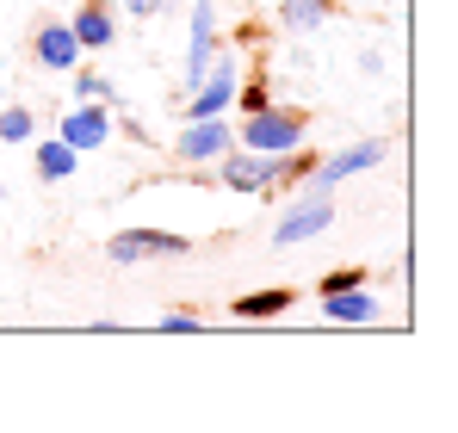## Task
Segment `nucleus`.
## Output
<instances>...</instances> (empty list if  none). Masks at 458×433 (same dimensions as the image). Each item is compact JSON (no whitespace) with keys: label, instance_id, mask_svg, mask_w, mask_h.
<instances>
[{"label":"nucleus","instance_id":"obj_5","mask_svg":"<svg viewBox=\"0 0 458 433\" xmlns=\"http://www.w3.org/2000/svg\"><path fill=\"white\" fill-rule=\"evenodd\" d=\"M328 229H335V199H328V192H310V186H304V199H298L292 211L279 216L273 242H279V248H292V242H310V235H328Z\"/></svg>","mask_w":458,"mask_h":433},{"label":"nucleus","instance_id":"obj_19","mask_svg":"<svg viewBox=\"0 0 458 433\" xmlns=\"http://www.w3.org/2000/svg\"><path fill=\"white\" fill-rule=\"evenodd\" d=\"M353 285H366V273H360V267H347V273H328V279H322V297H328V291H353Z\"/></svg>","mask_w":458,"mask_h":433},{"label":"nucleus","instance_id":"obj_3","mask_svg":"<svg viewBox=\"0 0 458 433\" xmlns=\"http://www.w3.org/2000/svg\"><path fill=\"white\" fill-rule=\"evenodd\" d=\"M235 87H242V56H235V50H229V56H211V69L199 74V87H192V99H186V118H224Z\"/></svg>","mask_w":458,"mask_h":433},{"label":"nucleus","instance_id":"obj_20","mask_svg":"<svg viewBox=\"0 0 458 433\" xmlns=\"http://www.w3.org/2000/svg\"><path fill=\"white\" fill-rule=\"evenodd\" d=\"M161 328H174V335H192V328H199V316H192V310H167V316H161Z\"/></svg>","mask_w":458,"mask_h":433},{"label":"nucleus","instance_id":"obj_22","mask_svg":"<svg viewBox=\"0 0 458 433\" xmlns=\"http://www.w3.org/2000/svg\"><path fill=\"white\" fill-rule=\"evenodd\" d=\"M0 199H6V186H0Z\"/></svg>","mask_w":458,"mask_h":433},{"label":"nucleus","instance_id":"obj_4","mask_svg":"<svg viewBox=\"0 0 458 433\" xmlns=\"http://www.w3.org/2000/svg\"><path fill=\"white\" fill-rule=\"evenodd\" d=\"M192 242L186 235H167V229H118L112 242H106V254L118 260V267H131V260H180Z\"/></svg>","mask_w":458,"mask_h":433},{"label":"nucleus","instance_id":"obj_14","mask_svg":"<svg viewBox=\"0 0 458 433\" xmlns=\"http://www.w3.org/2000/svg\"><path fill=\"white\" fill-rule=\"evenodd\" d=\"M335 13V0H279V25L285 31H316Z\"/></svg>","mask_w":458,"mask_h":433},{"label":"nucleus","instance_id":"obj_11","mask_svg":"<svg viewBox=\"0 0 458 433\" xmlns=\"http://www.w3.org/2000/svg\"><path fill=\"white\" fill-rule=\"evenodd\" d=\"M38 63L44 69H75L81 63V44L69 25H38Z\"/></svg>","mask_w":458,"mask_h":433},{"label":"nucleus","instance_id":"obj_8","mask_svg":"<svg viewBox=\"0 0 458 433\" xmlns=\"http://www.w3.org/2000/svg\"><path fill=\"white\" fill-rule=\"evenodd\" d=\"M106 137H112V112H106L99 99H81L75 112L63 118V143L75 149V155H87V149H99Z\"/></svg>","mask_w":458,"mask_h":433},{"label":"nucleus","instance_id":"obj_17","mask_svg":"<svg viewBox=\"0 0 458 433\" xmlns=\"http://www.w3.org/2000/svg\"><path fill=\"white\" fill-rule=\"evenodd\" d=\"M235 99H242V112H260V106H273V87H267V74H254L248 87H235Z\"/></svg>","mask_w":458,"mask_h":433},{"label":"nucleus","instance_id":"obj_18","mask_svg":"<svg viewBox=\"0 0 458 433\" xmlns=\"http://www.w3.org/2000/svg\"><path fill=\"white\" fill-rule=\"evenodd\" d=\"M75 93L81 99H99V106H112L118 93H112V81H99V74H75Z\"/></svg>","mask_w":458,"mask_h":433},{"label":"nucleus","instance_id":"obj_10","mask_svg":"<svg viewBox=\"0 0 458 433\" xmlns=\"http://www.w3.org/2000/svg\"><path fill=\"white\" fill-rule=\"evenodd\" d=\"M69 31H75L81 50H106V44H112V6H106V0H81V13L69 19Z\"/></svg>","mask_w":458,"mask_h":433},{"label":"nucleus","instance_id":"obj_6","mask_svg":"<svg viewBox=\"0 0 458 433\" xmlns=\"http://www.w3.org/2000/svg\"><path fill=\"white\" fill-rule=\"evenodd\" d=\"M384 161V143H353V149H341V155H328V161H316L304 174V186L310 192H335L347 174H366V167H378Z\"/></svg>","mask_w":458,"mask_h":433},{"label":"nucleus","instance_id":"obj_16","mask_svg":"<svg viewBox=\"0 0 458 433\" xmlns=\"http://www.w3.org/2000/svg\"><path fill=\"white\" fill-rule=\"evenodd\" d=\"M31 131H38V118H31L25 106H6V112H0V143H25Z\"/></svg>","mask_w":458,"mask_h":433},{"label":"nucleus","instance_id":"obj_12","mask_svg":"<svg viewBox=\"0 0 458 433\" xmlns=\"http://www.w3.org/2000/svg\"><path fill=\"white\" fill-rule=\"evenodd\" d=\"M322 316H328V322H372V316H378V297H372V291H328V297H322Z\"/></svg>","mask_w":458,"mask_h":433},{"label":"nucleus","instance_id":"obj_21","mask_svg":"<svg viewBox=\"0 0 458 433\" xmlns=\"http://www.w3.org/2000/svg\"><path fill=\"white\" fill-rule=\"evenodd\" d=\"M124 6H131L137 19H149V13H161V6H167V0H124Z\"/></svg>","mask_w":458,"mask_h":433},{"label":"nucleus","instance_id":"obj_1","mask_svg":"<svg viewBox=\"0 0 458 433\" xmlns=\"http://www.w3.org/2000/svg\"><path fill=\"white\" fill-rule=\"evenodd\" d=\"M310 131V118L298 112V106H260V112H248L242 118V131H235V143L242 149H260V155H285V149H298Z\"/></svg>","mask_w":458,"mask_h":433},{"label":"nucleus","instance_id":"obj_9","mask_svg":"<svg viewBox=\"0 0 458 433\" xmlns=\"http://www.w3.org/2000/svg\"><path fill=\"white\" fill-rule=\"evenodd\" d=\"M211 56H217V6L199 0L192 6V44H186V87H199V74L211 69Z\"/></svg>","mask_w":458,"mask_h":433},{"label":"nucleus","instance_id":"obj_2","mask_svg":"<svg viewBox=\"0 0 458 433\" xmlns=\"http://www.w3.org/2000/svg\"><path fill=\"white\" fill-rule=\"evenodd\" d=\"M217 180H224L229 192H273V186H292V180H285V155H260V149H235V143L217 155Z\"/></svg>","mask_w":458,"mask_h":433},{"label":"nucleus","instance_id":"obj_7","mask_svg":"<svg viewBox=\"0 0 458 433\" xmlns=\"http://www.w3.org/2000/svg\"><path fill=\"white\" fill-rule=\"evenodd\" d=\"M235 143V124H224V118H186V131H180V161L186 167H205V161H217L224 149Z\"/></svg>","mask_w":458,"mask_h":433},{"label":"nucleus","instance_id":"obj_13","mask_svg":"<svg viewBox=\"0 0 458 433\" xmlns=\"http://www.w3.org/2000/svg\"><path fill=\"white\" fill-rule=\"evenodd\" d=\"M298 303V291L273 285V291H248V297H235V316H248V322H267V316H285Z\"/></svg>","mask_w":458,"mask_h":433},{"label":"nucleus","instance_id":"obj_15","mask_svg":"<svg viewBox=\"0 0 458 433\" xmlns=\"http://www.w3.org/2000/svg\"><path fill=\"white\" fill-rule=\"evenodd\" d=\"M75 161H81V155L63 143V137H56V143H38V174H44V180H69Z\"/></svg>","mask_w":458,"mask_h":433}]
</instances>
